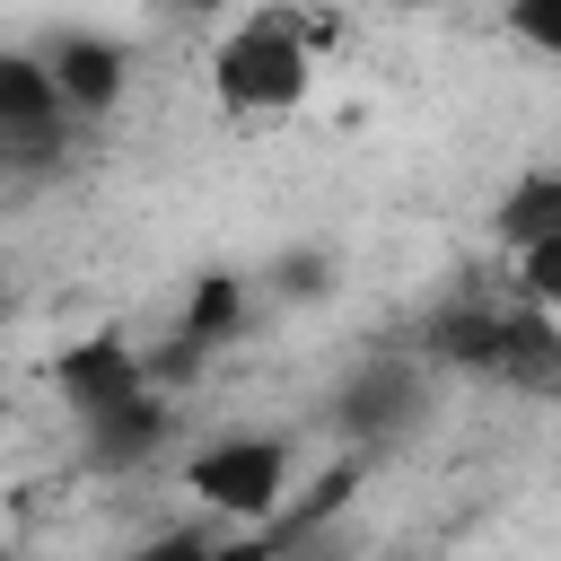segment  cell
I'll use <instances>...</instances> for the list:
<instances>
[{"instance_id": "1", "label": "cell", "mask_w": 561, "mask_h": 561, "mask_svg": "<svg viewBox=\"0 0 561 561\" xmlns=\"http://www.w3.org/2000/svg\"><path fill=\"white\" fill-rule=\"evenodd\" d=\"M307 88H316V44H307V18L280 9V0L245 9V18L210 44V105L237 114V123L289 114Z\"/></svg>"}, {"instance_id": "2", "label": "cell", "mask_w": 561, "mask_h": 561, "mask_svg": "<svg viewBox=\"0 0 561 561\" xmlns=\"http://www.w3.org/2000/svg\"><path fill=\"white\" fill-rule=\"evenodd\" d=\"M184 491H193L210 517L263 535V526L280 517V500L298 491V447L272 438V430H219V438H202V447L184 456Z\"/></svg>"}, {"instance_id": "3", "label": "cell", "mask_w": 561, "mask_h": 561, "mask_svg": "<svg viewBox=\"0 0 561 561\" xmlns=\"http://www.w3.org/2000/svg\"><path fill=\"white\" fill-rule=\"evenodd\" d=\"M44 70H53L61 114H114V105L131 96V53H123L114 35H96V26L53 35V44H44Z\"/></svg>"}, {"instance_id": "4", "label": "cell", "mask_w": 561, "mask_h": 561, "mask_svg": "<svg viewBox=\"0 0 561 561\" xmlns=\"http://www.w3.org/2000/svg\"><path fill=\"white\" fill-rule=\"evenodd\" d=\"M61 123H70V114H61V96H53L44 53L0 44V158H44Z\"/></svg>"}, {"instance_id": "5", "label": "cell", "mask_w": 561, "mask_h": 561, "mask_svg": "<svg viewBox=\"0 0 561 561\" xmlns=\"http://www.w3.org/2000/svg\"><path fill=\"white\" fill-rule=\"evenodd\" d=\"M237 316H245V289H237L228 272H202V280H193V298H184V351L228 342V333H237Z\"/></svg>"}, {"instance_id": "6", "label": "cell", "mask_w": 561, "mask_h": 561, "mask_svg": "<svg viewBox=\"0 0 561 561\" xmlns=\"http://www.w3.org/2000/svg\"><path fill=\"white\" fill-rule=\"evenodd\" d=\"M535 237H561V184L552 175H526L500 202V245H535Z\"/></svg>"}, {"instance_id": "7", "label": "cell", "mask_w": 561, "mask_h": 561, "mask_svg": "<svg viewBox=\"0 0 561 561\" xmlns=\"http://www.w3.org/2000/svg\"><path fill=\"white\" fill-rule=\"evenodd\" d=\"M123 561H280V552H263V535H254V543H202V535H158V543L123 552Z\"/></svg>"}, {"instance_id": "8", "label": "cell", "mask_w": 561, "mask_h": 561, "mask_svg": "<svg viewBox=\"0 0 561 561\" xmlns=\"http://www.w3.org/2000/svg\"><path fill=\"white\" fill-rule=\"evenodd\" d=\"M508 26L526 35V53H543V61L561 53V26H552V0H508Z\"/></svg>"}, {"instance_id": "9", "label": "cell", "mask_w": 561, "mask_h": 561, "mask_svg": "<svg viewBox=\"0 0 561 561\" xmlns=\"http://www.w3.org/2000/svg\"><path fill=\"white\" fill-rule=\"evenodd\" d=\"M184 9H228V0H184Z\"/></svg>"}, {"instance_id": "10", "label": "cell", "mask_w": 561, "mask_h": 561, "mask_svg": "<svg viewBox=\"0 0 561 561\" xmlns=\"http://www.w3.org/2000/svg\"><path fill=\"white\" fill-rule=\"evenodd\" d=\"M403 9H430V0H403Z\"/></svg>"}]
</instances>
